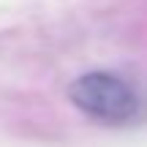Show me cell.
Returning a JSON list of instances; mask_svg holds the SVG:
<instances>
[{
	"label": "cell",
	"instance_id": "obj_1",
	"mask_svg": "<svg viewBox=\"0 0 147 147\" xmlns=\"http://www.w3.org/2000/svg\"><path fill=\"white\" fill-rule=\"evenodd\" d=\"M71 104L84 117L101 125H123L139 112V95L125 79L106 71H93L79 76L68 87Z\"/></svg>",
	"mask_w": 147,
	"mask_h": 147
}]
</instances>
